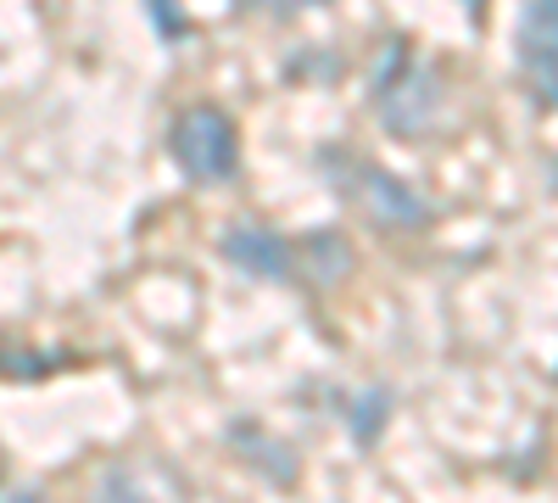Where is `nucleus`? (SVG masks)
<instances>
[{
  "instance_id": "obj_13",
  "label": "nucleus",
  "mask_w": 558,
  "mask_h": 503,
  "mask_svg": "<svg viewBox=\"0 0 558 503\" xmlns=\"http://www.w3.org/2000/svg\"><path fill=\"white\" fill-rule=\"evenodd\" d=\"M463 7H470V12H481V7H486V0H463Z\"/></svg>"
},
{
  "instance_id": "obj_12",
  "label": "nucleus",
  "mask_w": 558,
  "mask_h": 503,
  "mask_svg": "<svg viewBox=\"0 0 558 503\" xmlns=\"http://www.w3.org/2000/svg\"><path fill=\"white\" fill-rule=\"evenodd\" d=\"M0 503H45L34 487H7V492H0Z\"/></svg>"
},
{
  "instance_id": "obj_1",
  "label": "nucleus",
  "mask_w": 558,
  "mask_h": 503,
  "mask_svg": "<svg viewBox=\"0 0 558 503\" xmlns=\"http://www.w3.org/2000/svg\"><path fill=\"white\" fill-rule=\"evenodd\" d=\"M441 73L430 62L413 57L408 39H391L380 62H375V112L391 134H402V141H413V134H430L436 118H441Z\"/></svg>"
},
{
  "instance_id": "obj_9",
  "label": "nucleus",
  "mask_w": 558,
  "mask_h": 503,
  "mask_svg": "<svg viewBox=\"0 0 558 503\" xmlns=\"http://www.w3.org/2000/svg\"><path fill=\"white\" fill-rule=\"evenodd\" d=\"M380 415H386V397H380V392H368V397L352 408V431H357V442H368V436H375V426H386Z\"/></svg>"
},
{
  "instance_id": "obj_3",
  "label": "nucleus",
  "mask_w": 558,
  "mask_h": 503,
  "mask_svg": "<svg viewBox=\"0 0 558 503\" xmlns=\"http://www.w3.org/2000/svg\"><path fill=\"white\" fill-rule=\"evenodd\" d=\"M168 152L179 163L184 179H196V185H223V179H235L241 168V134H235V118L223 107H184L168 129Z\"/></svg>"
},
{
  "instance_id": "obj_2",
  "label": "nucleus",
  "mask_w": 558,
  "mask_h": 503,
  "mask_svg": "<svg viewBox=\"0 0 558 503\" xmlns=\"http://www.w3.org/2000/svg\"><path fill=\"white\" fill-rule=\"evenodd\" d=\"M318 168H324V179H330L347 202H357L375 224H386V230H418V224L430 218L425 196H413V185H402L397 173L363 163L352 146H324Z\"/></svg>"
},
{
  "instance_id": "obj_6",
  "label": "nucleus",
  "mask_w": 558,
  "mask_h": 503,
  "mask_svg": "<svg viewBox=\"0 0 558 503\" xmlns=\"http://www.w3.org/2000/svg\"><path fill=\"white\" fill-rule=\"evenodd\" d=\"M96 503H179V487L157 465H112L96 481Z\"/></svg>"
},
{
  "instance_id": "obj_8",
  "label": "nucleus",
  "mask_w": 558,
  "mask_h": 503,
  "mask_svg": "<svg viewBox=\"0 0 558 503\" xmlns=\"http://www.w3.org/2000/svg\"><path fill=\"white\" fill-rule=\"evenodd\" d=\"M229 442H235V447H252L257 459H263V470H268L279 487H291V481H296V453H291V447H279L274 436H263L257 426H235V431H229Z\"/></svg>"
},
{
  "instance_id": "obj_5",
  "label": "nucleus",
  "mask_w": 558,
  "mask_h": 503,
  "mask_svg": "<svg viewBox=\"0 0 558 503\" xmlns=\"http://www.w3.org/2000/svg\"><path fill=\"white\" fill-rule=\"evenodd\" d=\"M223 258L241 274H257V280H291L296 274V247L286 236L263 230V224H235V230H223Z\"/></svg>"
},
{
  "instance_id": "obj_4",
  "label": "nucleus",
  "mask_w": 558,
  "mask_h": 503,
  "mask_svg": "<svg viewBox=\"0 0 558 503\" xmlns=\"http://www.w3.org/2000/svg\"><path fill=\"white\" fill-rule=\"evenodd\" d=\"M514 51H520V73L531 84V96L558 112V0H525Z\"/></svg>"
},
{
  "instance_id": "obj_7",
  "label": "nucleus",
  "mask_w": 558,
  "mask_h": 503,
  "mask_svg": "<svg viewBox=\"0 0 558 503\" xmlns=\"http://www.w3.org/2000/svg\"><path fill=\"white\" fill-rule=\"evenodd\" d=\"M296 274L307 286H336L341 274H352V252H347V241L336 236V230H313V236H302V247H296Z\"/></svg>"
},
{
  "instance_id": "obj_10",
  "label": "nucleus",
  "mask_w": 558,
  "mask_h": 503,
  "mask_svg": "<svg viewBox=\"0 0 558 503\" xmlns=\"http://www.w3.org/2000/svg\"><path fill=\"white\" fill-rule=\"evenodd\" d=\"M151 12H157V28H162V39H184V17H179V7H173V0H151Z\"/></svg>"
},
{
  "instance_id": "obj_11",
  "label": "nucleus",
  "mask_w": 558,
  "mask_h": 503,
  "mask_svg": "<svg viewBox=\"0 0 558 503\" xmlns=\"http://www.w3.org/2000/svg\"><path fill=\"white\" fill-rule=\"evenodd\" d=\"M246 12H296V7H318V0H235Z\"/></svg>"
}]
</instances>
